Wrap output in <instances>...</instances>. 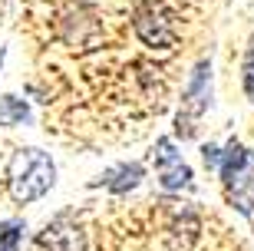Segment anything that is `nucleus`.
Instances as JSON below:
<instances>
[{"mask_svg":"<svg viewBox=\"0 0 254 251\" xmlns=\"http://www.w3.org/2000/svg\"><path fill=\"white\" fill-rule=\"evenodd\" d=\"M57 182V166L53 156L43 149H17L7 162V192L17 205H30L43 198Z\"/></svg>","mask_w":254,"mask_h":251,"instance_id":"obj_1","label":"nucleus"},{"mask_svg":"<svg viewBox=\"0 0 254 251\" xmlns=\"http://www.w3.org/2000/svg\"><path fill=\"white\" fill-rule=\"evenodd\" d=\"M211 106V60H198L191 66L185 89H182V106L175 116V136L179 139H195L198 122Z\"/></svg>","mask_w":254,"mask_h":251,"instance_id":"obj_2","label":"nucleus"},{"mask_svg":"<svg viewBox=\"0 0 254 251\" xmlns=\"http://www.w3.org/2000/svg\"><path fill=\"white\" fill-rule=\"evenodd\" d=\"M152 159H155L159 185L165 188V192H182V188L195 185V182H191V178H195V175H191V166L175 152V142H172L169 136L155 139V152H152Z\"/></svg>","mask_w":254,"mask_h":251,"instance_id":"obj_3","label":"nucleus"},{"mask_svg":"<svg viewBox=\"0 0 254 251\" xmlns=\"http://www.w3.org/2000/svg\"><path fill=\"white\" fill-rule=\"evenodd\" d=\"M37 245L47 251H86V235L79 225H69V215H60L37 235Z\"/></svg>","mask_w":254,"mask_h":251,"instance_id":"obj_4","label":"nucleus"},{"mask_svg":"<svg viewBox=\"0 0 254 251\" xmlns=\"http://www.w3.org/2000/svg\"><path fill=\"white\" fill-rule=\"evenodd\" d=\"M221 182H225V188L231 192V188H238L241 182H245L248 175L254 172V156L241 146L238 139H228L225 149H221Z\"/></svg>","mask_w":254,"mask_h":251,"instance_id":"obj_5","label":"nucleus"},{"mask_svg":"<svg viewBox=\"0 0 254 251\" xmlns=\"http://www.w3.org/2000/svg\"><path fill=\"white\" fill-rule=\"evenodd\" d=\"M142 178H145V166L142 162H116L99 178H93L89 188H106L113 195H126V192H132V188L139 185Z\"/></svg>","mask_w":254,"mask_h":251,"instance_id":"obj_6","label":"nucleus"},{"mask_svg":"<svg viewBox=\"0 0 254 251\" xmlns=\"http://www.w3.org/2000/svg\"><path fill=\"white\" fill-rule=\"evenodd\" d=\"M30 102L20 96H0V126H23L30 122Z\"/></svg>","mask_w":254,"mask_h":251,"instance_id":"obj_7","label":"nucleus"},{"mask_svg":"<svg viewBox=\"0 0 254 251\" xmlns=\"http://www.w3.org/2000/svg\"><path fill=\"white\" fill-rule=\"evenodd\" d=\"M23 222L20 218H7V222H0V251H17L20 242H23Z\"/></svg>","mask_w":254,"mask_h":251,"instance_id":"obj_8","label":"nucleus"},{"mask_svg":"<svg viewBox=\"0 0 254 251\" xmlns=\"http://www.w3.org/2000/svg\"><path fill=\"white\" fill-rule=\"evenodd\" d=\"M241 86H245L248 99H254V37H251V43H248L245 63H241Z\"/></svg>","mask_w":254,"mask_h":251,"instance_id":"obj_9","label":"nucleus"},{"mask_svg":"<svg viewBox=\"0 0 254 251\" xmlns=\"http://www.w3.org/2000/svg\"><path fill=\"white\" fill-rule=\"evenodd\" d=\"M201 159H205L208 168H221V149H218V146H211V142H208V146H201Z\"/></svg>","mask_w":254,"mask_h":251,"instance_id":"obj_10","label":"nucleus"},{"mask_svg":"<svg viewBox=\"0 0 254 251\" xmlns=\"http://www.w3.org/2000/svg\"><path fill=\"white\" fill-rule=\"evenodd\" d=\"M3 56H7V50H0V63H3Z\"/></svg>","mask_w":254,"mask_h":251,"instance_id":"obj_11","label":"nucleus"}]
</instances>
